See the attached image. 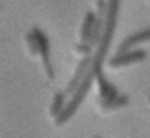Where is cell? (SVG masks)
<instances>
[{
    "mask_svg": "<svg viewBox=\"0 0 150 138\" xmlns=\"http://www.w3.org/2000/svg\"><path fill=\"white\" fill-rule=\"evenodd\" d=\"M25 46H27V52H29L31 56H38V40H35L33 29H29V31L25 34Z\"/></svg>",
    "mask_w": 150,
    "mask_h": 138,
    "instance_id": "ba28073f",
    "label": "cell"
},
{
    "mask_svg": "<svg viewBox=\"0 0 150 138\" xmlns=\"http://www.w3.org/2000/svg\"><path fill=\"white\" fill-rule=\"evenodd\" d=\"M148 59V52L144 48H131V50H125V52H117L112 54L110 59H106V65L110 69H125V67H131V65H140Z\"/></svg>",
    "mask_w": 150,
    "mask_h": 138,
    "instance_id": "6da1fadb",
    "label": "cell"
},
{
    "mask_svg": "<svg viewBox=\"0 0 150 138\" xmlns=\"http://www.w3.org/2000/svg\"><path fill=\"white\" fill-rule=\"evenodd\" d=\"M129 105V96L127 94H119L117 98L104 103V105H98V111L100 113H112V111H119V109H125Z\"/></svg>",
    "mask_w": 150,
    "mask_h": 138,
    "instance_id": "8992f818",
    "label": "cell"
},
{
    "mask_svg": "<svg viewBox=\"0 0 150 138\" xmlns=\"http://www.w3.org/2000/svg\"><path fill=\"white\" fill-rule=\"evenodd\" d=\"M94 84H96V90H98V98H96V103L98 105H104V103H108V101H112V98H117L121 92H119V88L112 84L108 77L100 71L98 75H96V80H94Z\"/></svg>",
    "mask_w": 150,
    "mask_h": 138,
    "instance_id": "3957f363",
    "label": "cell"
},
{
    "mask_svg": "<svg viewBox=\"0 0 150 138\" xmlns=\"http://www.w3.org/2000/svg\"><path fill=\"white\" fill-rule=\"evenodd\" d=\"M31 29H33L35 40H38V56L42 61L44 73H46L48 80H54V67H52V56H50V40L40 27H31Z\"/></svg>",
    "mask_w": 150,
    "mask_h": 138,
    "instance_id": "7a4b0ae2",
    "label": "cell"
},
{
    "mask_svg": "<svg viewBox=\"0 0 150 138\" xmlns=\"http://www.w3.org/2000/svg\"><path fill=\"white\" fill-rule=\"evenodd\" d=\"M65 105H67V94H65V92H56V94L52 96V101H50L48 115L52 117V119H56V117H59V115L63 113Z\"/></svg>",
    "mask_w": 150,
    "mask_h": 138,
    "instance_id": "52a82bcc",
    "label": "cell"
},
{
    "mask_svg": "<svg viewBox=\"0 0 150 138\" xmlns=\"http://www.w3.org/2000/svg\"><path fill=\"white\" fill-rule=\"evenodd\" d=\"M92 52H94V48L90 44H83V42L75 44V54H77V56H92Z\"/></svg>",
    "mask_w": 150,
    "mask_h": 138,
    "instance_id": "9c48e42d",
    "label": "cell"
},
{
    "mask_svg": "<svg viewBox=\"0 0 150 138\" xmlns=\"http://www.w3.org/2000/svg\"><path fill=\"white\" fill-rule=\"evenodd\" d=\"M96 138H100V136H96Z\"/></svg>",
    "mask_w": 150,
    "mask_h": 138,
    "instance_id": "8fae6325",
    "label": "cell"
},
{
    "mask_svg": "<svg viewBox=\"0 0 150 138\" xmlns=\"http://www.w3.org/2000/svg\"><path fill=\"white\" fill-rule=\"evenodd\" d=\"M90 65H92V56H81V59H79V63H77V67H75L71 80H69V84H67V88L63 90L65 94L71 96L75 90H77V86L81 84V80L86 77V73H88V69H90Z\"/></svg>",
    "mask_w": 150,
    "mask_h": 138,
    "instance_id": "277c9868",
    "label": "cell"
},
{
    "mask_svg": "<svg viewBox=\"0 0 150 138\" xmlns=\"http://www.w3.org/2000/svg\"><path fill=\"white\" fill-rule=\"evenodd\" d=\"M148 42H150V27L129 34L125 40L119 44V50L117 52H125V50H131V48H140L142 44H148Z\"/></svg>",
    "mask_w": 150,
    "mask_h": 138,
    "instance_id": "5b68a950",
    "label": "cell"
},
{
    "mask_svg": "<svg viewBox=\"0 0 150 138\" xmlns=\"http://www.w3.org/2000/svg\"><path fill=\"white\" fill-rule=\"evenodd\" d=\"M148 103H150V94H148Z\"/></svg>",
    "mask_w": 150,
    "mask_h": 138,
    "instance_id": "30bf717a",
    "label": "cell"
},
{
    "mask_svg": "<svg viewBox=\"0 0 150 138\" xmlns=\"http://www.w3.org/2000/svg\"><path fill=\"white\" fill-rule=\"evenodd\" d=\"M148 2H150V0H148Z\"/></svg>",
    "mask_w": 150,
    "mask_h": 138,
    "instance_id": "7c38bea8",
    "label": "cell"
}]
</instances>
